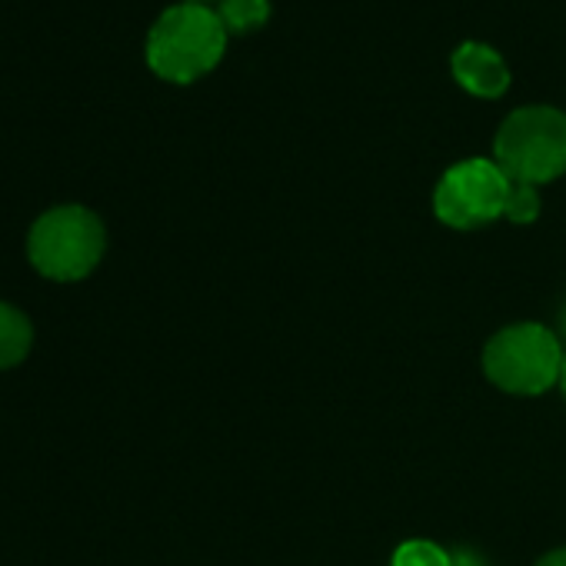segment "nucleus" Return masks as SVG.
Instances as JSON below:
<instances>
[{"mask_svg": "<svg viewBox=\"0 0 566 566\" xmlns=\"http://www.w3.org/2000/svg\"><path fill=\"white\" fill-rule=\"evenodd\" d=\"M227 48V28L203 0H180L157 14L147 31V64L177 84L207 74Z\"/></svg>", "mask_w": 566, "mask_h": 566, "instance_id": "nucleus-1", "label": "nucleus"}, {"mask_svg": "<svg viewBox=\"0 0 566 566\" xmlns=\"http://www.w3.org/2000/svg\"><path fill=\"white\" fill-rule=\"evenodd\" d=\"M493 160L510 180L546 184L566 174V111L523 104L503 117L493 137Z\"/></svg>", "mask_w": 566, "mask_h": 566, "instance_id": "nucleus-2", "label": "nucleus"}, {"mask_svg": "<svg viewBox=\"0 0 566 566\" xmlns=\"http://www.w3.org/2000/svg\"><path fill=\"white\" fill-rule=\"evenodd\" d=\"M559 337L543 324H510L496 331L483 350V374L493 387L513 397H536L559 387L563 374Z\"/></svg>", "mask_w": 566, "mask_h": 566, "instance_id": "nucleus-3", "label": "nucleus"}, {"mask_svg": "<svg viewBox=\"0 0 566 566\" xmlns=\"http://www.w3.org/2000/svg\"><path fill=\"white\" fill-rule=\"evenodd\" d=\"M107 247V230L101 217L81 203H64L41 213L28 237V253L38 273L71 283L97 270Z\"/></svg>", "mask_w": 566, "mask_h": 566, "instance_id": "nucleus-4", "label": "nucleus"}, {"mask_svg": "<svg viewBox=\"0 0 566 566\" xmlns=\"http://www.w3.org/2000/svg\"><path fill=\"white\" fill-rule=\"evenodd\" d=\"M510 177L496 160L467 157L443 170L433 190L437 217L453 230H476L503 217Z\"/></svg>", "mask_w": 566, "mask_h": 566, "instance_id": "nucleus-5", "label": "nucleus"}, {"mask_svg": "<svg viewBox=\"0 0 566 566\" xmlns=\"http://www.w3.org/2000/svg\"><path fill=\"white\" fill-rule=\"evenodd\" d=\"M453 77L476 97H500L510 87L506 57L486 41H463L450 54Z\"/></svg>", "mask_w": 566, "mask_h": 566, "instance_id": "nucleus-6", "label": "nucleus"}, {"mask_svg": "<svg viewBox=\"0 0 566 566\" xmlns=\"http://www.w3.org/2000/svg\"><path fill=\"white\" fill-rule=\"evenodd\" d=\"M31 344H34L31 321L18 307L0 304V370L18 367L31 354Z\"/></svg>", "mask_w": 566, "mask_h": 566, "instance_id": "nucleus-7", "label": "nucleus"}, {"mask_svg": "<svg viewBox=\"0 0 566 566\" xmlns=\"http://www.w3.org/2000/svg\"><path fill=\"white\" fill-rule=\"evenodd\" d=\"M217 14L223 21L227 31H253L260 24H266L270 18V0H220Z\"/></svg>", "mask_w": 566, "mask_h": 566, "instance_id": "nucleus-8", "label": "nucleus"}, {"mask_svg": "<svg viewBox=\"0 0 566 566\" xmlns=\"http://www.w3.org/2000/svg\"><path fill=\"white\" fill-rule=\"evenodd\" d=\"M390 566H453V556L430 539H407L397 546Z\"/></svg>", "mask_w": 566, "mask_h": 566, "instance_id": "nucleus-9", "label": "nucleus"}, {"mask_svg": "<svg viewBox=\"0 0 566 566\" xmlns=\"http://www.w3.org/2000/svg\"><path fill=\"white\" fill-rule=\"evenodd\" d=\"M503 217L513 220V223H533L539 217V190L533 184L510 180V193H506Z\"/></svg>", "mask_w": 566, "mask_h": 566, "instance_id": "nucleus-10", "label": "nucleus"}, {"mask_svg": "<svg viewBox=\"0 0 566 566\" xmlns=\"http://www.w3.org/2000/svg\"><path fill=\"white\" fill-rule=\"evenodd\" d=\"M450 556H453V566H483V559L476 553H470V549H457Z\"/></svg>", "mask_w": 566, "mask_h": 566, "instance_id": "nucleus-11", "label": "nucleus"}, {"mask_svg": "<svg viewBox=\"0 0 566 566\" xmlns=\"http://www.w3.org/2000/svg\"><path fill=\"white\" fill-rule=\"evenodd\" d=\"M536 566H566V546H559V549H549Z\"/></svg>", "mask_w": 566, "mask_h": 566, "instance_id": "nucleus-12", "label": "nucleus"}, {"mask_svg": "<svg viewBox=\"0 0 566 566\" xmlns=\"http://www.w3.org/2000/svg\"><path fill=\"white\" fill-rule=\"evenodd\" d=\"M559 390H563V397H566V357H563V374H559Z\"/></svg>", "mask_w": 566, "mask_h": 566, "instance_id": "nucleus-13", "label": "nucleus"}, {"mask_svg": "<svg viewBox=\"0 0 566 566\" xmlns=\"http://www.w3.org/2000/svg\"><path fill=\"white\" fill-rule=\"evenodd\" d=\"M559 327H563V334H566V304H563V311H559Z\"/></svg>", "mask_w": 566, "mask_h": 566, "instance_id": "nucleus-14", "label": "nucleus"}]
</instances>
